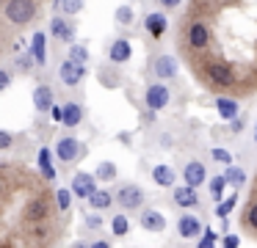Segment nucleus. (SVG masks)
Returning a JSON list of instances; mask_svg holds the SVG:
<instances>
[{
	"label": "nucleus",
	"mask_w": 257,
	"mask_h": 248,
	"mask_svg": "<svg viewBox=\"0 0 257 248\" xmlns=\"http://www.w3.org/2000/svg\"><path fill=\"white\" fill-rule=\"evenodd\" d=\"M69 58H72L75 64H80V66H83L86 61H89V50H86L83 44H72V47H69Z\"/></svg>",
	"instance_id": "obj_32"
},
{
	"label": "nucleus",
	"mask_w": 257,
	"mask_h": 248,
	"mask_svg": "<svg viewBox=\"0 0 257 248\" xmlns=\"http://www.w3.org/2000/svg\"><path fill=\"white\" fill-rule=\"evenodd\" d=\"M89 248H111V242H108V240H91Z\"/></svg>",
	"instance_id": "obj_45"
},
{
	"label": "nucleus",
	"mask_w": 257,
	"mask_h": 248,
	"mask_svg": "<svg viewBox=\"0 0 257 248\" xmlns=\"http://www.w3.org/2000/svg\"><path fill=\"white\" fill-rule=\"evenodd\" d=\"M28 234L34 237L36 242H45L47 237H50V229H47L45 223H34V226H31V231H28Z\"/></svg>",
	"instance_id": "obj_33"
},
{
	"label": "nucleus",
	"mask_w": 257,
	"mask_h": 248,
	"mask_svg": "<svg viewBox=\"0 0 257 248\" xmlns=\"http://www.w3.org/2000/svg\"><path fill=\"white\" fill-rule=\"evenodd\" d=\"M213 240H216V231L205 226V237L199 240V248H213Z\"/></svg>",
	"instance_id": "obj_38"
},
{
	"label": "nucleus",
	"mask_w": 257,
	"mask_h": 248,
	"mask_svg": "<svg viewBox=\"0 0 257 248\" xmlns=\"http://www.w3.org/2000/svg\"><path fill=\"white\" fill-rule=\"evenodd\" d=\"M213 160H216V163H224V165H232V154L227 152V149H213Z\"/></svg>",
	"instance_id": "obj_36"
},
{
	"label": "nucleus",
	"mask_w": 257,
	"mask_h": 248,
	"mask_svg": "<svg viewBox=\"0 0 257 248\" xmlns=\"http://www.w3.org/2000/svg\"><path fill=\"white\" fill-rule=\"evenodd\" d=\"M36 163H39V171L45 174V179H47V182L56 179V168H53V154H50V149H47V146H42V149H39V154H36Z\"/></svg>",
	"instance_id": "obj_22"
},
{
	"label": "nucleus",
	"mask_w": 257,
	"mask_h": 248,
	"mask_svg": "<svg viewBox=\"0 0 257 248\" xmlns=\"http://www.w3.org/2000/svg\"><path fill=\"white\" fill-rule=\"evenodd\" d=\"M254 143H257V127H254Z\"/></svg>",
	"instance_id": "obj_48"
},
{
	"label": "nucleus",
	"mask_w": 257,
	"mask_h": 248,
	"mask_svg": "<svg viewBox=\"0 0 257 248\" xmlns=\"http://www.w3.org/2000/svg\"><path fill=\"white\" fill-rule=\"evenodd\" d=\"M72 248H89V242H75Z\"/></svg>",
	"instance_id": "obj_47"
},
{
	"label": "nucleus",
	"mask_w": 257,
	"mask_h": 248,
	"mask_svg": "<svg viewBox=\"0 0 257 248\" xmlns=\"http://www.w3.org/2000/svg\"><path fill=\"white\" fill-rule=\"evenodd\" d=\"M3 17H6L9 25H17V28L28 25L36 17V0H6Z\"/></svg>",
	"instance_id": "obj_1"
},
{
	"label": "nucleus",
	"mask_w": 257,
	"mask_h": 248,
	"mask_svg": "<svg viewBox=\"0 0 257 248\" xmlns=\"http://www.w3.org/2000/svg\"><path fill=\"white\" fill-rule=\"evenodd\" d=\"M83 75H86V69L80 64H75L72 58L61 61V66H58V80L67 88H78L80 83H83Z\"/></svg>",
	"instance_id": "obj_6"
},
{
	"label": "nucleus",
	"mask_w": 257,
	"mask_h": 248,
	"mask_svg": "<svg viewBox=\"0 0 257 248\" xmlns=\"http://www.w3.org/2000/svg\"><path fill=\"white\" fill-rule=\"evenodd\" d=\"M9 146H12V132L3 130L0 132V149H9Z\"/></svg>",
	"instance_id": "obj_44"
},
{
	"label": "nucleus",
	"mask_w": 257,
	"mask_h": 248,
	"mask_svg": "<svg viewBox=\"0 0 257 248\" xmlns=\"http://www.w3.org/2000/svg\"><path fill=\"white\" fill-rule=\"evenodd\" d=\"M50 33H53V39H58V42H69V44L75 42V25L69 20H64V17H53Z\"/></svg>",
	"instance_id": "obj_15"
},
{
	"label": "nucleus",
	"mask_w": 257,
	"mask_h": 248,
	"mask_svg": "<svg viewBox=\"0 0 257 248\" xmlns=\"http://www.w3.org/2000/svg\"><path fill=\"white\" fill-rule=\"evenodd\" d=\"M72 190H67V187H61V190H56V207L61 209V212H67L69 207H72Z\"/></svg>",
	"instance_id": "obj_29"
},
{
	"label": "nucleus",
	"mask_w": 257,
	"mask_h": 248,
	"mask_svg": "<svg viewBox=\"0 0 257 248\" xmlns=\"http://www.w3.org/2000/svg\"><path fill=\"white\" fill-rule=\"evenodd\" d=\"M144 190H141L136 182H122V185L116 187V204L124 209V212H130V209H139L144 207Z\"/></svg>",
	"instance_id": "obj_2"
},
{
	"label": "nucleus",
	"mask_w": 257,
	"mask_h": 248,
	"mask_svg": "<svg viewBox=\"0 0 257 248\" xmlns=\"http://www.w3.org/2000/svg\"><path fill=\"white\" fill-rule=\"evenodd\" d=\"M169 99H172V91H169L163 83H152V86H147V91H144V105H147L150 110L166 108Z\"/></svg>",
	"instance_id": "obj_9"
},
{
	"label": "nucleus",
	"mask_w": 257,
	"mask_h": 248,
	"mask_svg": "<svg viewBox=\"0 0 257 248\" xmlns=\"http://www.w3.org/2000/svg\"><path fill=\"white\" fill-rule=\"evenodd\" d=\"M158 3H161L163 9H177V6H180V0H158Z\"/></svg>",
	"instance_id": "obj_46"
},
{
	"label": "nucleus",
	"mask_w": 257,
	"mask_h": 248,
	"mask_svg": "<svg viewBox=\"0 0 257 248\" xmlns=\"http://www.w3.org/2000/svg\"><path fill=\"white\" fill-rule=\"evenodd\" d=\"M199 234H205V223L191 212L180 215L177 218V237H183V240H196Z\"/></svg>",
	"instance_id": "obj_8"
},
{
	"label": "nucleus",
	"mask_w": 257,
	"mask_h": 248,
	"mask_svg": "<svg viewBox=\"0 0 257 248\" xmlns=\"http://www.w3.org/2000/svg\"><path fill=\"white\" fill-rule=\"evenodd\" d=\"M224 174H227L229 185H235V187L243 185V182H246V171H243V168H238V165H229V168L224 171Z\"/></svg>",
	"instance_id": "obj_30"
},
{
	"label": "nucleus",
	"mask_w": 257,
	"mask_h": 248,
	"mask_svg": "<svg viewBox=\"0 0 257 248\" xmlns=\"http://www.w3.org/2000/svg\"><path fill=\"white\" fill-rule=\"evenodd\" d=\"M94 174H97V179H100V182H111V179H116V165H113V163H100Z\"/></svg>",
	"instance_id": "obj_28"
},
{
	"label": "nucleus",
	"mask_w": 257,
	"mask_h": 248,
	"mask_svg": "<svg viewBox=\"0 0 257 248\" xmlns=\"http://www.w3.org/2000/svg\"><path fill=\"white\" fill-rule=\"evenodd\" d=\"M116 201V193H111V190H105V187H100V190L94 193V196L89 198V207L94 209V212H105L111 204Z\"/></svg>",
	"instance_id": "obj_21"
},
{
	"label": "nucleus",
	"mask_w": 257,
	"mask_h": 248,
	"mask_svg": "<svg viewBox=\"0 0 257 248\" xmlns=\"http://www.w3.org/2000/svg\"><path fill=\"white\" fill-rule=\"evenodd\" d=\"M102 223V220H100V215H86V226H89V229H97V226H100Z\"/></svg>",
	"instance_id": "obj_43"
},
{
	"label": "nucleus",
	"mask_w": 257,
	"mask_h": 248,
	"mask_svg": "<svg viewBox=\"0 0 257 248\" xmlns=\"http://www.w3.org/2000/svg\"><path fill=\"white\" fill-rule=\"evenodd\" d=\"M205 3H218V0H205Z\"/></svg>",
	"instance_id": "obj_49"
},
{
	"label": "nucleus",
	"mask_w": 257,
	"mask_h": 248,
	"mask_svg": "<svg viewBox=\"0 0 257 248\" xmlns=\"http://www.w3.org/2000/svg\"><path fill=\"white\" fill-rule=\"evenodd\" d=\"M53 88L47 86V83H42V86H36L34 88V108L39 110V113H47V110H53L56 108V102H53Z\"/></svg>",
	"instance_id": "obj_16"
},
{
	"label": "nucleus",
	"mask_w": 257,
	"mask_h": 248,
	"mask_svg": "<svg viewBox=\"0 0 257 248\" xmlns=\"http://www.w3.org/2000/svg\"><path fill=\"white\" fill-rule=\"evenodd\" d=\"M243 127H246V119H232L229 121V130L232 132H243Z\"/></svg>",
	"instance_id": "obj_42"
},
{
	"label": "nucleus",
	"mask_w": 257,
	"mask_h": 248,
	"mask_svg": "<svg viewBox=\"0 0 257 248\" xmlns=\"http://www.w3.org/2000/svg\"><path fill=\"white\" fill-rule=\"evenodd\" d=\"M205 77L210 86L216 88H229L235 83V72L229 64H224V61H210V64H205Z\"/></svg>",
	"instance_id": "obj_3"
},
{
	"label": "nucleus",
	"mask_w": 257,
	"mask_h": 248,
	"mask_svg": "<svg viewBox=\"0 0 257 248\" xmlns=\"http://www.w3.org/2000/svg\"><path fill=\"white\" fill-rule=\"evenodd\" d=\"M83 121V105L80 102H67L64 105V124L67 127H78Z\"/></svg>",
	"instance_id": "obj_23"
},
{
	"label": "nucleus",
	"mask_w": 257,
	"mask_h": 248,
	"mask_svg": "<svg viewBox=\"0 0 257 248\" xmlns=\"http://www.w3.org/2000/svg\"><path fill=\"white\" fill-rule=\"evenodd\" d=\"M183 179H185V185H191V187L205 185V182H207L205 163H202V160H188V163L183 165Z\"/></svg>",
	"instance_id": "obj_12"
},
{
	"label": "nucleus",
	"mask_w": 257,
	"mask_h": 248,
	"mask_svg": "<svg viewBox=\"0 0 257 248\" xmlns=\"http://www.w3.org/2000/svg\"><path fill=\"white\" fill-rule=\"evenodd\" d=\"M116 22L119 25H130V22H133V9H130V6H119L116 9Z\"/></svg>",
	"instance_id": "obj_35"
},
{
	"label": "nucleus",
	"mask_w": 257,
	"mask_h": 248,
	"mask_svg": "<svg viewBox=\"0 0 257 248\" xmlns=\"http://www.w3.org/2000/svg\"><path fill=\"white\" fill-rule=\"evenodd\" d=\"M227 185H229L227 174H218V176H213V179H210V196L216 198V204L221 201V196H224V190H227Z\"/></svg>",
	"instance_id": "obj_25"
},
{
	"label": "nucleus",
	"mask_w": 257,
	"mask_h": 248,
	"mask_svg": "<svg viewBox=\"0 0 257 248\" xmlns=\"http://www.w3.org/2000/svg\"><path fill=\"white\" fill-rule=\"evenodd\" d=\"M144 31L150 39H161L163 33H166V17H163L161 11H150V14L144 17Z\"/></svg>",
	"instance_id": "obj_17"
},
{
	"label": "nucleus",
	"mask_w": 257,
	"mask_h": 248,
	"mask_svg": "<svg viewBox=\"0 0 257 248\" xmlns=\"http://www.w3.org/2000/svg\"><path fill=\"white\" fill-rule=\"evenodd\" d=\"M246 223H249L251 229H257V201H251L249 209H246Z\"/></svg>",
	"instance_id": "obj_37"
},
{
	"label": "nucleus",
	"mask_w": 257,
	"mask_h": 248,
	"mask_svg": "<svg viewBox=\"0 0 257 248\" xmlns=\"http://www.w3.org/2000/svg\"><path fill=\"white\" fill-rule=\"evenodd\" d=\"M50 116H53V121H58V124H64V108H61V105H56V108L50 110Z\"/></svg>",
	"instance_id": "obj_41"
},
{
	"label": "nucleus",
	"mask_w": 257,
	"mask_h": 248,
	"mask_svg": "<svg viewBox=\"0 0 257 248\" xmlns=\"http://www.w3.org/2000/svg\"><path fill=\"white\" fill-rule=\"evenodd\" d=\"M238 237H235V234H227V237H224V240H221V248H238Z\"/></svg>",
	"instance_id": "obj_40"
},
{
	"label": "nucleus",
	"mask_w": 257,
	"mask_h": 248,
	"mask_svg": "<svg viewBox=\"0 0 257 248\" xmlns=\"http://www.w3.org/2000/svg\"><path fill=\"white\" fill-rule=\"evenodd\" d=\"M139 223H141V229H144V231H155V234L166 229V218H163L158 209H141Z\"/></svg>",
	"instance_id": "obj_14"
},
{
	"label": "nucleus",
	"mask_w": 257,
	"mask_h": 248,
	"mask_svg": "<svg viewBox=\"0 0 257 248\" xmlns=\"http://www.w3.org/2000/svg\"><path fill=\"white\" fill-rule=\"evenodd\" d=\"M9 86H12V72L3 69V72H0V91H6Z\"/></svg>",
	"instance_id": "obj_39"
},
{
	"label": "nucleus",
	"mask_w": 257,
	"mask_h": 248,
	"mask_svg": "<svg viewBox=\"0 0 257 248\" xmlns=\"http://www.w3.org/2000/svg\"><path fill=\"white\" fill-rule=\"evenodd\" d=\"M177 69H180V64L172 53H161L152 61V75H155L158 80H172V77H177Z\"/></svg>",
	"instance_id": "obj_7"
},
{
	"label": "nucleus",
	"mask_w": 257,
	"mask_h": 248,
	"mask_svg": "<svg viewBox=\"0 0 257 248\" xmlns=\"http://www.w3.org/2000/svg\"><path fill=\"white\" fill-rule=\"evenodd\" d=\"M97 174H86V171H80V174H75V179H72V193L78 198H86L89 201L91 196H94L100 187H97Z\"/></svg>",
	"instance_id": "obj_10"
},
{
	"label": "nucleus",
	"mask_w": 257,
	"mask_h": 248,
	"mask_svg": "<svg viewBox=\"0 0 257 248\" xmlns=\"http://www.w3.org/2000/svg\"><path fill=\"white\" fill-rule=\"evenodd\" d=\"M23 218L28 220V223H45V220L50 218V198H47V193L34 196L28 204H25Z\"/></svg>",
	"instance_id": "obj_4"
},
{
	"label": "nucleus",
	"mask_w": 257,
	"mask_h": 248,
	"mask_svg": "<svg viewBox=\"0 0 257 248\" xmlns=\"http://www.w3.org/2000/svg\"><path fill=\"white\" fill-rule=\"evenodd\" d=\"M216 110L221 113V119H227V121L238 119V102L229 99V97H218L216 99Z\"/></svg>",
	"instance_id": "obj_24"
},
{
	"label": "nucleus",
	"mask_w": 257,
	"mask_h": 248,
	"mask_svg": "<svg viewBox=\"0 0 257 248\" xmlns=\"http://www.w3.org/2000/svg\"><path fill=\"white\" fill-rule=\"evenodd\" d=\"M130 53H133V47H130L127 39H116V42H111V47H108V58H111L113 64H127Z\"/></svg>",
	"instance_id": "obj_19"
},
{
	"label": "nucleus",
	"mask_w": 257,
	"mask_h": 248,
	"mask_svg": "<svg viewBox=\"0 0 257 248\" xmlns=\"http://www.w3.org/2000/svg\"><path fill=\"white\" fill-rule=\"evenodd\" d=\"M172 201H174V207H183V209L199 207L196 187H191V185H177V187H172Z\"/></svg>",
	"instance_id": "obj_13"
},
{
	"label": "nucleus",
	"mask_w": 257,
	"mask_h": 248,
	"mask_svg": "<svg viewBox=\"0 0 257 248\" xmlns=\"http://www.w3.org/2000/svg\"><path fill=\"white\" fill-rule=\"evenodd\" d=\"M185 36H188V47L196 50V53H202V50L210 47V28H207L202 20L191 22L188 31H185Z\"/></svg>",
	"instance_id": "obj_5"
},
{
	"label": "nucleus",
	"mask_w": 257,
	"mask_h": 248,
	"mask_svg": "<svg viewBox=\"0 0 257 248\" xmlns=\"http://www.w3.org/2000/svg\"><path fill=\"white\" fill-rule=\"evenodd\" d=\"M34 64H36V58L31 53H23V55H17V58H14V66H17L20 72H28Z\"/></svg>",
	"instance_id": "obj_34"
},
{
	"label": "nucleus",
	"mask_w": 257,
	"mask_h": 248,
	"mask_svg": "<svg viewBox=\"0 0 257 248\" xmlns=\"http://www.w3.org/2000/svg\"><path fill=\"white\" fill-rule=\"evenodd\" d=\"M31 55L36 58V64L45 66L47 64V33L45 31H36L34 39H31Z\"/></svg>",
	"instance_id": "obj_20"
},
{
	"label": "nucleus",
	"mask_w": 257,
	"mask_h": 248,
	"mask_svg": "<svg viewBox=\"0 0 257 248\" xmlns=\"http://www.w3.org/2000/svg\"><path fill=\"white\" fill-rule=\"evenodd\" d=\"M152 182H155L158 187H177L174 185V182H177V174H174L172 165L158 163V165H152Z\"/></svg>",
	"instance_id": "obj_18"
},
{
	"label": "nucleus",
	"mask_w": 257,
	"mask_h": 248,
	"mask_svg": "<svg viewBox=\"0 0 257 248\" xmlns=\"http://www.w3.org/2000/svg\"><path fill=\"white\" fill-rule=\"evenodd\" d=\"M56 157L61 163H75L80 157V141L75 135H61L56 141Z\"/></svg>",
	"instance_id": "obj_11"
},
{
	"label": "nucleus",
	"mask_w": 257,
	"mask_h": 248,
	"mask_svg": "<svg viewBox=\"0 0 257 248\" xmlns=\"http://www.w3.org/2000/svg\"><path fill=\"white\" fill-rule=\"evenodd\" d=\"M111 231H113V237H124L130 231V220H127V215H113L111 218Z\"/></svg>",
	"instance_id": "obj_26"
},
{
	"label": "nucleus",
	"mask_w": 257,
	"mask_h": 248,
	"mask_svg": "<svg viewBox=\"0 0 257 248\" xmlns=\"http://www.w3.org/2000/svg\"><path fill=\"white\" fill-rule=\"evenodd\" d=\"M56 9L64 11L67 17H75V14H80V9H83V0H58Z\"/></svg>",
	"instance_id": "obj_27"
},
{
	"label": "nucleus",
	"mask_w": 257,
	"mask_h": 248,
	"mask_svg": "<svg viewBox=\"0 0 257 248\" xmlns=\"http://www.w3.org/2000/svg\"><path fill=\"white\" fill-rule=\"evenodd\" d=\"M235 201H238V196H235V193H232V196H227V198H224V201H218V207H216V209H213V212H216V215H218V218H227V215H229V212H232V207H235Z\"/></svg>",
	"instance_id": "obj_31"
}]
</instances>
